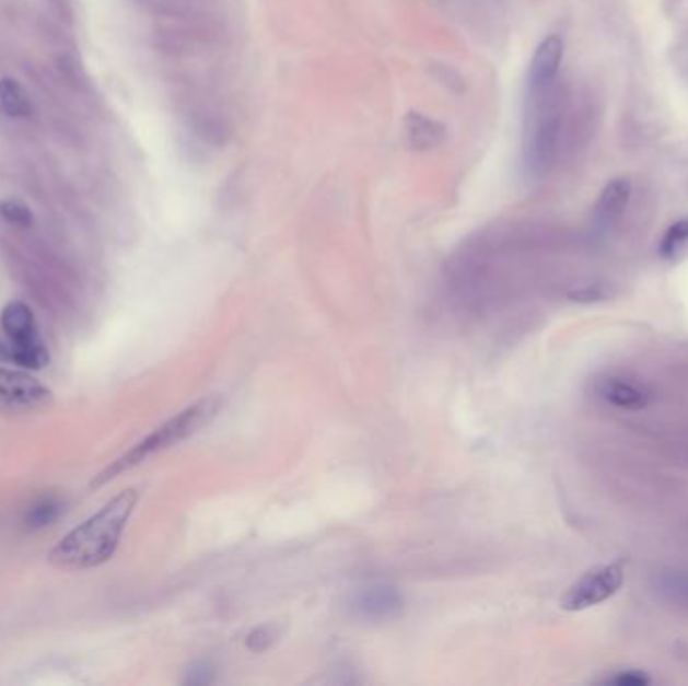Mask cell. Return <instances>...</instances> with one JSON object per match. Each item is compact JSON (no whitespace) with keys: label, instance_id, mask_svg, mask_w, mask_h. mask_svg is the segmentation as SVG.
Listing matches in <instances>:
<instances>
[{"label":"cell","instance_id":"cell-1","mask_svg":"<svg viewBox=\"0 0 688 686\" xmlns=\"http://www.w3.org/2000/svg\"><path fill=\"white\" fill-rule=\"evenodd\" d=\"M138 501V489H126L107 501L100 512L77 525L50 549V566L59 570H89L105 563L119 546Z\"/></svg>","mask_w":688,"mask_h":686},{"label":"cell","instance_id":"cell-2","mask_svg":"<svg viewBox=\"0 0 688 686\" xmlns=\"http://www.w3.org/2000/svg\"><path fill=\"white\" fill-rule=\"evenodd\" d=\"M562 121L563 100L558 83L538 91H527L524 163L532 177L548 174L558 153Z\"/></svg>","mask_w":688,"mask_h":686},{"label":"cell","instance_id":"cell-3","mask_svg":"<svg viewBox=\"0 0 688 686\" xmlns=\"http://www.w3.org/2000/svg\"><path fill=\"white\" fill-rule=\"evenodd\" d=\"M218 411H220V399L208 397V399L191 405L186 411L177 412L176 417H172L170 421H165L162 427H158L143 441H139L133 450L127 451L126 455H121L107 469H103L93 479L91 487H103L105 484L113 481L115 477H119V475L126 474L129 469L138 467L141 463L148 462L153 455H158V453H162V451L170 450L177 443L186 441L188 437L198 433L203 425L210 423L213 417L218 415Z\"/></svg>","mask_w":688,"mask_h":686},{"label":"cell","instance_id":"cell-4","mask_svg":"<svg viewBox=\"0 0 688 686\" xmlns=\"http://www.w3.org/2000/svg\"><path fill=\"white\" fill-rule=\"evenodd\" d=\"M0 325L9 338L11 362L25 369H40L47 364L49 354L38 338L33 311L25 302H9L0 316Z\"/></svg>","mask_w":688,"mask_h":686},{"label":"cell","instance_id":"cell-5","mask_svg":"<svg viewBox=\"0 0 688 686\" xmlns=\"http://www.w3.org/2000/svg\"><path fill=\"white\" fill-rule=\"evenodd\" d=\"M622 584H625V563L622 561L604 563L598 568H592L568 588L560 606L568 612L590 611L616 596Z\"/></svg>","mask_w":688,"mask_h":686},{"label":"cell","instance_id":"cell-6","mask_svg":"<svg viewBox=\"0 0 688 686\" xmlns=\"http://www.w3.org/2000/svg\"><path fill=\"white\" fill-rule=\"evenodd\" d=\"M53 403V393L38 379L23 371H11L0 367V412L25 415L47 409Z\"/></svg>","mask_w":688,"mask_h":686},{"label":"cell","instance_id":"cell-7","mask_svg":"<svg viewBox=\"0 0 688 686\" xmlns=\"http://www.w3.org/2000/svg\"><path fill=\"white\" fill-rule=\"evenodd\" d=\"M405 602L397 588L387 584H369L359 588L351 600L349 611L354 618L364 623H388L399 618Z\"/></svg>","mask_w":688,"mask_h":686},{"label":"cell","instance_id":"cell-8","mask_svg":"<svg viewBox=\"0 0 688 686\" xmlns=\"http://www.w3.org/2000/svg\"><path fill=\"white\" fill-rule=\"evenodd\" d=\"M598 399L622 411H642L651 403V393L625 374H606L596 381Z\"/></svg>","mask_w":688,"mask_h":686},{"label":"cell","instance_id":"cell-9","mask_svg":"<svg viewBox=\"0 0 688 686\" xmlns=\"http://www.w3.org/2000/svg\"><path fill=\"white\" fill-rule=\"evenodd\" d=\"M563 59V40L558 35L544 38L529 62L527 91H538L558 83V73Z\"/></svg>","mask_w":688,"mask_h":686},{"label":"cell","instance_id":"cell-10","mask_svg":"<svg viewBox=\"0 0 688 686\" xmlns=\"http://www.w3.org/2000/svg\"><path fill=\"white\" fill-rule=\"evenodd\" d=\"M403 136L407 148L411 150H433L445 139V125L421 113H409L403 121Z\"/></svg>","mask_w":688,"mask_h":686},{"label":"cell","instance_id":"cell-11","mask_svg":"<svg viewBox=\"0 0 688 686\" xmlns=\"http://www.w3.org/2000/svg\"><path fill=\"white\" fill-rule=\"evenodd\" d=\"M630 200V184L628 179H614L608 186L604 187V191L600 194V200L596 204V210H594V218H596V225L598 228H608L613 225L628 206Z\"/></svg>","mask_w":688,"mask_h":686},{"label":"cell","instance_id":"cell-12","mask_svg":"<svg viewBox=\"0 0 688 686\" xmlns=\"http://www.w3.org/2000/svg\"><path fill=\"white\" fill-rule=\"evenodd\" d=\"M652 588L656 596L668 606L688 612V570H680V568L663 570L661 574L654 575Z\"/></svg>","mask_w":688,"mask_h":686},{"label":"cell","instance_id":"cell-13","mask_svg":"<svg viewBox=\"0 0 688 686\" xmlns=\"http://www.w3.org/2000/svg\"><path fill=\"white\" fill-rule=\"evenodd\" d=\"M0 109L13 119H28L33 115V101L25 88L11 77L0 79Z\"/></svg>","mask_w":688,"mask_h":686},{"label":"cell","instance_id":"cell-14","mask_svg":"<svg viewBox=\"0 0 688 686\" xmlns=\"http://www.w3.org/2000/svg\"><path fill=\"white\" fill-rule=\"evenodd\" d=\"M0 216L16 228H31L35 224V213L26 206L25 201L7 198L0 201Z\"/></svg>","mask_w":688,"mask_h":686},{"label":"cell","instance_id":"cell-15","mask_svg":"<svg viewBox=\"0 0 688 686\" xmlns=\"http://www.w3.org/2000/svg\"><path fill=\"white\" fill-rule=\"evenodd\" d=\"M688 242V218L670 225L661 242V256L663 258H675L680 249L687 246Z\"/></svg>","mask_w":688,"mask_h":686},{"label":"cell","instance_id":"cell-16","mask_svg":"<svg viewBox=\"0 0 688 686\" xmlns=\"http://www.w3.org/2000/svg\"><path fill=\"white\" fill-rule=\"evenodd\" d=\"M57 513H59L57 501L43 499V501H38L37 505H33V508L28 510V513H26V525L33 527V530L45 527V525H49L50 522L57 518Z\"/></svg>","mask_w":688,"mask_h":686},{"label":"cell","instance_id":"cell-17","mask_svg":"<svg viewBox=\"0 0 688 686\" xmlns=\"http://www.w3.org/2000/svg\"><path fill=\"white\" fill-rule=\"evenodd\" d=\"M276 638H278L276 626H270V624L258 626V628H254L250 635H248L246 647H248L252 652H263V650H268L275 644Z\"/></svg>","mask_w":688,"mask_h":686},{"label":"cell","instance_id":"cell-18","mask_svg":"<svg viewBox=\"0 0 688 686\" xmlns=\"http://www.w3.org/2000/svg\"><path fill=\"white\" fill-rule=\"evenodd\" d=\"M608 685L616 686H649L652 683L651 676L637 668H628V671H620V673L614 674L608 681Z\"/></svg>","mask_w":688,"mask_h":686},{"label":"cell","instance_id":"cell-19","mask_svg":"<svg viewBox=\"0 0 688 686\" xmlns=\"http://www.w3.org/2000/svg\"><path fill=\"white\" fill-rule=\"evenodd\" d=\"M212 678L213 668L208 662L203 661L191 664L188 668V674H186V683H191V685H206Z\"/></svg>","mask_w":688,"mask_h":686},{"label":"cell","instance_id":"cell-20","mask_svg":"<svg viewBox=\"0 0 688 686\" xmlns=\"http://www.w3.org/2000/svg\"><path fill=\"white\" fill-rule=\"evenodd\" d=\"M0 362H11V349L9 345L0 342Z\"/></svg>","mask_w":688,"mask_h":686}]
</instances>
